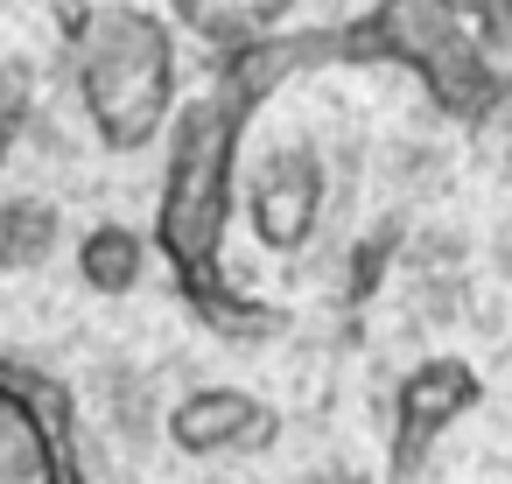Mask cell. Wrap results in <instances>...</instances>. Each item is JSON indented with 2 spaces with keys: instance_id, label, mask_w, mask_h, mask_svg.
Here are the masks:
<instances>
[{
  "instance_id": "6da1fadb",
  "label": "cell",
  "mask_w": 512,
  "mask_h": 484,
  "mask_svg": "<svg viewBox=\"0 0 512 484\" xmlns=\"http://www.w3.org/2000/svg\"><path fill=\"white\" fill-rule=\"evenodd\" d=\"M337 57V29L323 36H274L253 50L218 57V78L204 92H190L162 134V190H155V253L183 295V309L218 330V337H267L281 316L239 288V274L225 267V239L239 218V148H246V120L260 113L267 92H281L302 64H330Z\"/></svg>"
},
{
  "instance_id": "7a4b0ae2",
  "label": "cell",
  "mask_w": 512,
  "mask_h": 484,
  "mask_svg": "<svg viewBox=\"0 0 512 484\" xmlns=\"http://www.w3.org/2000/svg\"><path fill=\"white\" fill-rule=\"evenodd\" d=\"M71 85L106 155H148L183 106L176 22L141 0H106L71 43Z\"/></svg>"
},
{
  "instance_id": "3957f363",
  "label": "cell",
  "mask_w": 512,
  "mask_h": 484,
  "mask_svg": "<svg viewBox=\"0 0 512 484\" xmlns=\"http://www.w3.org/2000/svg\"><path fill=\"white\" fill-rule=\"evenodd\" d=\"M344 64H393L428 85V99L449 120H484L505 99V78L491 71L484 43L442 8V0H379L372 15L337 29Z\"/></svg>"
},
{
  "instance_id": "277c9868",
  "label": "cell",
  "mask_w": 512,
  "mask_h": 484,
  "mask_svg": "<svg viewBox=\"0 0 512 484\" xmlns=\"http://www.w3.org/2000/svg\"><path fill=\"white\" fill-rule=\"evenodd\" d=\"M0 484H85L71 393L22 358H0Z\"/></svg>"
},
{
  "instance_id": "5b68a950",
  "label": "cell",
  "mask_w": 512,
  "mask_h": 484,
  "mask_svg": "<svg viewBox=\"0 0 512 484\" xmlns=\"http://www.w3.org/2000/svg\"><path fill=\"white\" fill-rule=\"evenodd\" d=\"M239 204H246V225H253V246L274 253V260H295L309 253L316 225H323V204H330V169L316 155V141H274L253 176L239 183Z\"/></svg>"
},
{
  "instance_id": "8992f818",
  "label": "cell",
  "mask_w": 512,
  "mask_h": 484,
  "mask_svg": "<svg viewBox=\"0 0 512 484\" xmlns=\"http://www.w3.org/2000/svg\"><path fill=\"white\" fill-rule=\"evenodd\" d=\"M484 400V379L470 358L442 351V358H421L400 386H393V435H386V463L393 477H414L428 463V449Z\"/></svg>"
},
{
  "instance_id": "52a82bcc",
  "label": "cell",
  "mask_w": 512,
  "mask_h": 484,
  "mask_svg": "<svg viewBox=\"0 0 512 484\" xmlns=\"http://www.w3.org/2000/svg\"><path fill=\"white\" fill-rule=\"evenodd\" d=\"M162 428H169V449L183 456H253V449H274L281 414L246 386H190Z\"/></svg>"
},
{
  "instance_id": "ba28073f",
  "label": "cell",
  "mask_w": 512,
  "mask_h": 484,
  "mask_svg": "<svg viewBox=\"0 0 512 484\" xmlns=\"http://www.w3.org/2000/svg\"><path fill=\"white\" fill-rule=\"evenodd\" d=\"M302 0H169V22L183 36H197L204 50L232 57V50H253V43H274L288 36V15Z\"/></svg>"
},
{
  "instance_id": "9c48e42d",
  "label": "cell",
  "mask_w": 512,
  "mask_h": 484,
  "mask_svg": "<svg viewBox=\"0 0 512 484\" xmlns=\"http://www.w3.org/2000/svg\"><path fill=\"white\" fill-rule=\"evenodd\" d=\"M148 260H155V239L134 232V225H120V218H99V225L78 239V281H85L92 295H106V302L134 295V288L148 281Z\"/></svg>"
},
{
  "instance_id": "30bf717a",
  "label": "cell",
  "mask_w": 512,
  "mask_h": 484,
  "mask_svg": "<svg viewBox=\"0 0 512 484\" xmlns=\"http://www.w3.org/2000/svg\"><path fill=\"white\" fill-rule=\"evenodd\" d=\"M64 246V211L36 190L0 197V274H36Z\"/></svg>"
},
{
  "instance_id": "8fae6325",
  "label": "cell",
  "mask_w": 512,
  "mask_h": 484,
  "mask_svg": "<svg viewBox=\"0 0 512 484\" xmlns=\"http://www.w3.org/2000/svg\"><path fill=\"white\" fill-rule=\"evenodd\" d=\"M15 127H22V99H15L8 71H0V162H8V148H15Z\"/></svg>"
}]
</instances>
